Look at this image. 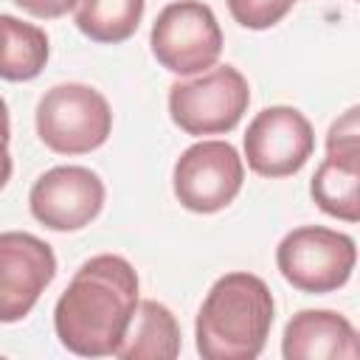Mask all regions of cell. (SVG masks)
I'll return each instance as SVG.
<instances>
[{
    "mask_svg": "<svg viewBox=\"0 0 360 360\" xmlns=\"http://www.w3.org/2000/svg\"><path fill=\"white\" fill-rule=\"evenodd\" d=\"M138 307V273L115 253L82 262L53 307L59 343L79 357H110Z\"/></svg>",
    "mask_w": 360,
    "mask_h": 360,
    "instance_id": "cell-1",
    "label": "cell"
},
{
    "mask_svg": "<svg viewBox=\"0 0 360 360\" xmlns=\"http://www.w3.org/2000/svg\"><path fill=\"white\" fill-rule=\"evenodd\" d=\"M276 301L264 278L233 270L219 276L205 292L194 340L202 360H256L270 338Z\"/></svg>",
    "mask_w": 360,
    "mask_h": 360,
    "instance_id": "cell-2",
    "label": "cell"
},
{
    "mask_svg": "<svg viewBox=\"0 0 360 360\" xmlns=\"http://www.w3.org/2000/svg\"><path fill=\"white\" fill-rule=\"evenodd\" d=\"M39 141L56 155H87L112 132L110 101L90 84L62 82L45 90L34 110Z\"/></svg>",
    "mask_w": 360,
    "mask_h": 360,
    "instance_id": "cell-3",
    "label": "cell"
},
{
    "mask_svg": "<svg viewBox=\"0 0 360 360\" xmlns=\"http://www.w3.org/2000/svg\"><path fill=\"white\" fill-rule=\"evenodd\" d=\"M357 264V245L349 233L301 225L284 233L276 248V267L281 278L298 292L326 295L349 284Z\"/></svg>",
    "mask_w": 360,
    "mask_h": 360,
    "instance_id": "cell-4",
    "label": "cell"
},
{
    "mask_svg": "<svg viewBox=\"0 0 360 360\" xmlns=\"http://www.w3.org/2000/svg\"><path fill=\"white\" fill-rule=\"evenodd\" d=\"M250 104V84L233 65H214L169 87V115L186 135H225Z\"/></svg>",
    "mask_w": 360,
    "mask_h": 360,
    "instance_id": "cell-5",
    "label": "cell"
},
{
    "mask_svg": "<svg viewBox=\"0 0 360 360\" xmlns=\"http://www.w3.org/2000/svg\"><path fill=\"white\" fill-rule=\"evenodd\" d=\"M222 28L202 0H174L160 8L149 31V48L160 68L174 76H197L219 62Z\"/></svg>",
    "mask_w": 360,
    "mask_h": 360,
    "instance_id": "cell-6",
    "label": "cell"
},
{
    "mask_svg": "<svg viewBox=\"0 0 360 360\" xmlns=\"http://www.w3.org/2000/svg\"><path fill=\"white\" fill-rule=\"evenodd\" d=\"M245 183V163L228 141H197L180 152L172 169L174 197L186 211L217 214L228 208Z\"/></svg>",
    "mask_w": 360,
    "mask_h": 360,
    "instance_id": "cell-7",
    "label": "cell"
},
{
    "mask_svg": "<svg viewBox=\"0 0 360 360\" xmlns=\"http://www.w3.org/2000/svg\"><path fill=\"white\" fill-rule=\"evenodd\" d=\"M245 160L259 177L298 174L315 152V129L309 118L287 104L259 110L245 129Z\"/></svg>",
    "mask_w": 360,
    "mask_h": 360,
    "instance_id": "cell-8",
    "label": "cell"
},
{
    "mask_svg": "<svg viewBox=\"0 0 360 360\" xmlns=\"http://www.w3.org/2000/svg\"><path fill=\"white\" fill-rule=\"evenodd\" d=\"M315 205L343 222L360 219V110L349 107L326 132V158L309 180Z\"/></svg>",
    "mask_w": 360,
    "mask_h": 360,
    "instance_id": "cell-9",
    "label": "cell"
},
{
    "mask_svg": "<svg viewBox=\"0 0 360 360\" xmlns=\"http://www.w3.org/2000/svg\"><path fill=\"white\" fill-rule=\"evenodd\" d=\"M104 180L87 166H53L42 172L31 191V217L56 233H73L87 228L104 208Z\"/></svg>",
    "mask_w": 360,
    "mask_h": 360,
    "instance_id": "cell-10",
    "label": "cell"
},
{
    "mask_svg": "<svg viewBox=\"0 0 360 360\" xmlns=\"http://www.w3.org/2000/svg\"><path fill=\"white\" fill-rule=\"evenodd\" d=\"M56 276L53 248L28 231L0 233V323L22 321Z\"/></svg>",
    "mask_w": 360,
    "mask_h": 360,
    "instance_id": "cell-11",
    "label": "cell"
},
{
    "mask_svg": "<svg viewBox=\"0 0 360 360\" xmlns=\"http://www.w3.org/2000/svg\"><path fill=\"white\" fill-rule=\"evenodd\" d=\"M281 354L284 360H357V329L335 309H301L284 326Z\"/></svg>",
    "mask_w": 360,
    "mask_h": 360,
    "instance_id": "cell-12",
    "label": "cell"
},
{
    "mask_svg": "<svg viewBox=\"0 0 360 360\" xmlns=\"http://www.w3.org/2000/svg\"><path fill=\"white\" fill-rule=\"evenodd\" d=\"M183 335L172 309L155 298H138L132 321L112 352L118 360H174L180 354Z\"/></svg>",
    "mask_w": 360,
    "mask_h": 360,
    "instance_id": "cell-13",
    "label": "cell"
},
{
    "mask_svg": "<svg viewBox=\"0 0 360 360\" xmlns=\"http://www.w3.org/2000/svg\"><path fill=\"white\" fill-rule=\"evenodd\" d=\"M51 56L48 34L11 14H0V79L31 82L37 79Z\"/></svg>",
    "mask_w": 360,
    "mask_h": 360,
    "instance_id": "cell-14",
    "label": "cell"
},
{
    "mask_svg": "<svg viewBox=\"0 0 360 360\" xmlns=\"http://www.w3.org/2000/svg\"><path fill=\"white\" fill-rule=\"evenodd\" d=\"M143 8L146 0H76L73 22L87 39L118 45L138 31Z\"/></svg>",
    "mask_w": 360,
    "mask_h": 360,
    "instance_id": "cell-15",
    "label": "cell"
},
{
    "mask_svg": "<svg viewBox=\"0 0 360 360\" xmlns=\"http://www.w3.org/2000/svg\"><path fill=\"white\" fill-rule=\"evenodd\" d=\"M231 17L248 31H267L278 25L298 0H225Z\"/></svg>",
    "mask_w": 360,
    "mask_h": 360,
    "instance_id": "cell-16",
    "label": "cell"
},
{
    "mask_svg": "<svg viewBox=\"0 0 360 360\" xmlns=\"http://www.w3.org/2000/svg\"><path fill=\"white\" fill-rule=\"evenodd\" d=\"M11 3L37 20H56L76 8V0H11Z\"/></svg>",
    "mask_w": 360,
    "mask_h": 360,
    "instance_id": "cell-17",
    "label": "cell"
},
{
    "mask_svg": "<svg viewBox=\"0 0 360 360\" xmlns=\"http://www.w3.org/2000/svg\"><path fill=\"white\" fill-rule=\"evenodd\" d=\"M11 172H14V163H11L8 143H0V191H3V188H6V183L11 180Z\"/></svg>",
    "mask_w": 360,
    "mask_h": 360,
    "instance_id": "cell-18",
    "label": "cell"
},
{
    "mask_svg": "<svg viewBox=\"0 0 360 360\" xmlns=\"http://www.w3.org/2000/svg\"><path fill=\"white\" fill-rule=\"evenodd\" d=\"M11 138V118H8V104L0 96V143H8Z\"/></svg>",
    "mask_w": 360,
    "mask_h": 360,
    "instance_id": "cell-19",
    "label": "cell"
}]
</instances>
